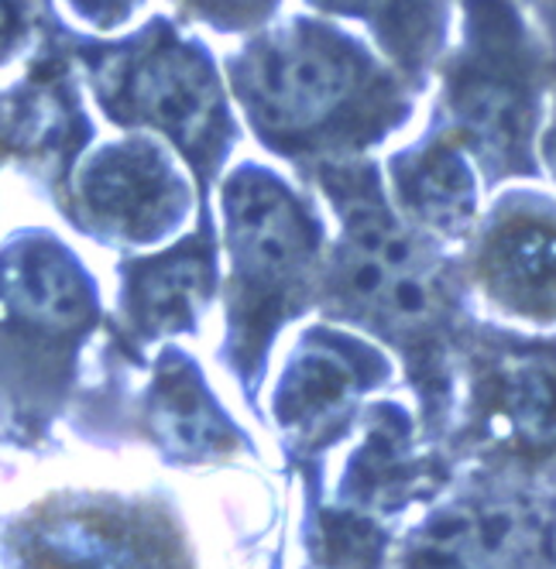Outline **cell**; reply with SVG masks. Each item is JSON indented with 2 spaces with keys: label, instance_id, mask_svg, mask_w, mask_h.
<instances>
[{
  "label": "cell",
  "instance_id": "1",
  "mask_svg": "<svg viewBox=\"0 0 556 569\" xmlns=\"http://www.w3.org/2000/svg\"><path fill=\"white\" fill-rule=\"evenodd\" d=\"M316 182L340 217L320 278L324 309L403 357L419 398V426L444 442L457 401L460 340L474 322L464 306V274L447 261L440 240L399 213L375 161L361 154L320 161Z\"/></svg>",
  "mask_w": 556,
  "mask_h": 569
},
{
  "label": "cell",
  "instance_id": "2",
  "mask_svg": "<svg viewBox=\"0 0 556 569\" xmlns=\"http://www.w3.org/2000/svg\"><path fill=\"white\" fill-rule=\"evenodd\" d=\"M261 138L292 158H357L416 110V90L350 31L296 18L234 62Z\"/></svg>",
  "mask_w": 556,
  "mask_h": 569
},
{
  "label": "cell",
  "instance_id": "3",
  "mask_svg": "<svg viewBox=\"0 0 556 569\" xmlns=\"http://www.w3.org/2000/svg\"><path fill=\"white\" fill-rule=\"evenodd\" d=\"M440 113L485 186L536 179V131L556 83V46L526 0H460V38L436 66Z\"/></svg>",
  "mask_w": 556,
  "mask_h": 569
},
{
  "label": "cell",
  "instance_id": "4",
  "mask_svg": "<svg viewBox=\"0 0 556 569\" xmlns=\"http://www.w3.org/2000/svg\"><path fill=\"white\" fill-rule=\"evenodd\" d=\"M464 401L444 436L478 470L556 491V337L470 322L460 340Z\"/></svg>",
  "mask_w": 556,
  "mask_h": 569
},
{
  "label": "cell",
  "instance_id": "5",
  "mask_svg": "<svg viewBox=\"0 0 556 569\" xmlns=\"http://www.w3.org/2000/svg\"><path fill=\"white\" fill-rule=\"evenodd\" d=\"M234 254V360L255 371L275 330L309 302L324 230L268 169L245 166L224 192Z\"/></svg>",
  "mask_w": 556,
  "mask_h": 569
},
{
  "label": "cell",
  "instance_id": "6",
  "mask_svg": "<svg viewBox=\"0 0 556 569\" xmlns=\"http://www.w3.org/2000/svg\"><path fill=\"white\" fill-rule=\"evenodd\" d=\"M406 566H556V498L488 470L436 505L399 546Z\"/></svg>",
  "mask_w": 556,
  "mask_h": 569
},
{
  "label": "cell",
  "instance_id": "7",
  "mask_svg": "<svg viewBox=\"0 0 556 569\" xmlns=\"http://www.w3.org/2000/svg\"><path fill=\"white\" fill-rule=\"evenodd\" d=\"M457 268L498 312L556 327V199L526 189L495 199Z\"/></svg>",
  "mask_w": 556,
  "mask_h": 569
},
{
  "label": "cell",
  "instance_id": "8",
  "mask_svg": "<svg viewBox=\"0 0 556 569\" xmlns=\"http://www.w3.org/2000/svg\"><path fill=\"white\" fill-rule=\"evenodd\" d=\"M391 381L388 357L361 337L316 327L302 333L275 391V416L306 457L344 439L365 398Z\"/></svg>",
  "mask_w": 556,
  "mask_h": 569
},
{
  "label": "cell",
  "instance_id": "9",
  "mask_svg": "<svg viewBox=\"0 0 556 569\" xmlns=\"http://www.w3.org/2000/svg\"><path fill=\"white\" fill-rule=\"evenodd\" d=\"M361 439L340 470L337 508L368 515L375 521L399 518L413 505L440 498L457 457L423 432V426L395 401H371L357 416Z\"/></svg>",
  "mask_w": 556,
  "mask_h": 569
},
{
  "label": "cell",
  "instance_id": "10",
  "mask_svg": "<svg viewBox=\"0 0 556 569\" xmlns=\"http://www.w3.org/2000/svg\"><path fill=\"white\" fill-rule=\"evenodd\" d=\"M135 107L166 128L192 158L214 161L227 148L230 120L217 72L200 49L176 38L158 42L131 79Z\"/></svg>",
  "mask_w": 556,
  "mask_h": 569
},
{
  "label": "cell",
  "instance_id": "11",
  "mask_svg": "<svg viewBox=\"0 0 556 569\" xmlns=\"http://www.w3.org/2000/svg\"><path fill=\"white\" fill-rule=\"evenodd\" d=\"M391 199L426 237L464 240L478 220V176L467 148L440 124L388 158Z\"/></svg>",
  "mask_w": 556,
  "mask_h": 569
},
{
  "label": "cell",
  "instance_id": "12",
  "mask_svg": "<svg viewBox=\"0 0 556 569\" xmlns=\"http://www.w3.org/2000/svg\"><path fill=\"white\" fill-rule=\"evenodd\" d=\"M309 8L365 24L385 62L423 93L450 49V24L460 0H306Z\"/></svg>",
  "mask_w": 556,
  "mask_h": 569
},
{
  "label": "cell",
  "instance_id": "13",
  "mask_svg": "<svg viewBox=\"0 0 556 569\" xmlns=\"http://www.w3.org/2000/svg\"><path fill=\"white\" fill-rule=\"evenodd\" d=\"M93 199L135 230L158 233L182 210V186L155 151H117L93 176Z\"/></svg>",
  "mask_w": 556,
  "mask_h": 569
},
{
  "label": "cell",
  "instance_id": "14",
  "mask_svg": "<svg viewBox=\"0 0 556 569\" xmlns=\"http://www.w3.org/2000/svg\"><path fill=\"white\" fill-rule=\"evenodd\" d=\"M214 258L207 243H186L172 258L158 261L141 281V312L151 327L179 330L192 327L196 309L210 296Z\"/></svg>",
  "mask_w": 556,
  "mask_h": 569
},
{
  "label": "cell",
  "instance_id": "15",
  "mask_svg": "<svg viewBox=\"0 0 556 569\" xmlns=\"http://www.w3.org/2000/svg\"><path fill=\"white\" fill-rule=\"evenodd\" d=\"M155 419L166 442L189 457H224L237 446V429L220 416L203 385L186 368L169 375Z\"/></svg>",
  "mask_w": 556,
  "mask_h": 569
},
{
  "label": "cell",
  "instance_id": "16",
  "mask_svg": "<svg viewBox=\"0 0 556 569\" xmlns=\"http://www.w3.org/2000/svg\"><path fill=\"white\" fill-rule=\"evenodd\" d=\"M11 289H14V299L31 316H38L42 322H56V327L83 319L87 312L83 281H79V274L56 251L24 254L21 264L14 268Z\"/></svg>",
  "mask_w": 556,
  "mask_h": 569
},
{
  "label": "cell",
  "instance_id": "17",
  "mask_svg": "<svg viewBox=\"0 0 556 569\" xmlns=\"http://www.w3.org/2000/svg\"><path fill=\"white\" fill-rule=\"evenodd\" d=\"M192 4L220 24H255L275 8V0H192Z\"/></svg>",
  "mask_w": 556,
  "mask_h": 569
},
{
  "label": "cell",
  "instance_id": "18",
  "mask_svg": "<svg viewBox=\"0 0 556 569\" xmlns=\"http://www.w3.org/2000/svg\"><path fill=\"white\" fill-rule=\"evenodd\" d=\"M539 154L546 161V169L553 172V182H556V83H553V107H549V120L539 134Z\"/></svg>",
  "mask_w": 556,
  "mask_h": 569
},
{
  "label": "cell",
  "instance_id": "19",
  "mask_svg": "<svg viewBox=\"0 0 556 569\" xmlns=\"http://www.w3.org/2000/svg\"><path fill=\"white\" fill-rule=\"evenodd\" d=\"M526 4L533 8V14L539 18V24L546 28V34L553 38V46H556V0H526Z\"/></svg>",
  "mask_w": 556,
  "mask_h": 569
},
{
  "label": "cell",
  "instance_id": "20",
  "mask_svg": "<svg viewBox=\"0 0 556 569\" xmlns=\"http://www.w3.org/2000/svg\"><path fill=\"white\" fill-rule=\"evenodd\" d=\"M87 4H117V8H125L128 0H87Z\"/></svg>",
  "mask_w": 556,
  "mask_h": 569
}]
</instances>
